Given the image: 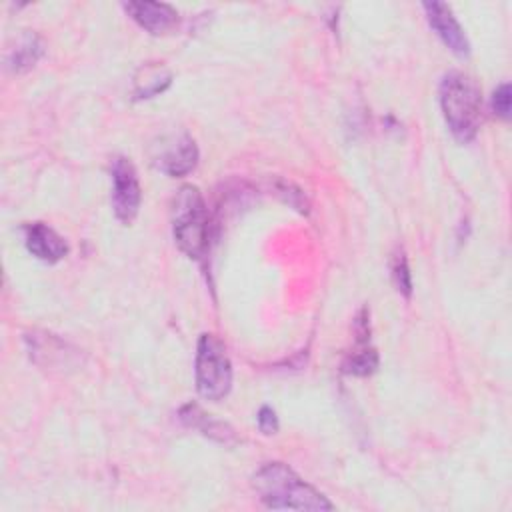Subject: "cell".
<instances>
[{"label": "cell", "instance_id": "obj_1", "mask_svg": "<svg viewBox=\"0 0 512 512\" xmlns=\"http://www.w3.org/2000/svg\"><path fill=\"white\" fill-rule=\"evenodd\" d=\"M260 502L272 510H332L334 504L284 462H268L252 476Z\"/></svg>", "mask_w": 512, "mask_h": 512}, {"label": "cell", "instance_id": "obj_2", "mask_svg": "<svg viewBox=\"0 0 512 512\" xmlns=\"http://www.w3.org/2000/svg\"><path fill=\"white\" fill-rule=\"evenodd\" d=\"M440 108L458 142H470L482 124V90L464 72L452 70L440 82Z\"/></svg>", "mask_w": 512, "mask_h": 512}, {"label": "cell", "instance_id": "obj_3", "mask_svg": "<svg viewBox=\"0 0 512 512\" xmlns=\"http://www.w3.org/2000/svg\"><path fill=\"white\" fill-rule=\"evenodd\" d=\"M172 234L176 246L194 260H202L210 250L212 220L202 192L186 184L182 186L172 204Z\"/></svg>", "mask_w": 512, "mask_h": 512}, {"label": "cell", "instance_id": "obj_4", "mask_svg": "<svg viewBox=\"0 0 512 512\" xmlns=\"http://www.w3.org/2000/svg\"><path fill=\"white\" fill-rule=\"evenodd\" d=\"M232 388V364L224 342L214 334H202L196 348V390L206 400H222Z\"/></svg>", "mask_w": 512, "mask_h": 512}, {"label": "cell", "instance_id": "obj_5", "mask_svg": "<svg viewBox=\"0 0 512 512\" xmlns=\"http://www.w3.org/2000/svg\"><path fill=\"white\" fill-rule=\"evenodd\" d=\"M150 162L160 172L180 178L196 168L198 146L188 132H168L150 146Z\"/></svg>", "mask_w": 512, "mask_h": 512}, {"label": "cell", "instance_id": "obj_6", "mask_svg": "<svg viewBox=\"0 0 512 512\" xmlns=\"http://www.w3.org/2000/svg\"><path fill=\"white\" fill-rule=\"evenodd\" d=\"M112 174V208L114 216L122 224H130L140 210V200H142V188L138 180V172L134 164L124 158L116 156L110 166Z\"/></svg>", "mask_w": 512, "mask_h": 512}, {"label": "cell", "instance_id": "obj_7", "mask_svg": "<svg viewBox=\"0 0 512 512\" xmlns=\"http://www.w3.org/2000/svg\"><path fill=\"white\" fill-rule=\"evenodd\" d=\"M424 12H426V20L430 24V28L438 34V38L460 58H466L470 54V42L462 30V26L458 24L452 8L444 2H424L422 4Z\"/></svg>", "mask_w": 512, "mask_h": 512}, {"label": "cell", "instance_id": "obj_8", "mask_svg": "<svg viewBox=\"0 0 512 512\" xmlns=\"http://www.w3.org/2000/svg\"><path fill=\"white\" fill-rule=\"evenodd\" d=\"M354 334L356 348L344 358L342 370L352 376H368L378 368V354L376 348L370 346V322L366 308H362L354 318Z\"/></svg>", "mask_w": 512, "mask_h": 512}, {"label": "cell", "instance_id": "obj_9", "mask_svg": "<svg viewBox=\"0 0 512 512\" xmlns=\"http://www.w3.org/2000/svg\"><path fill=\"white\" fill-rule=\"evenodd\" d=\"M128 16L146 32L160 36L178 26V10L166 2H124Z\"/></svg>", "mask_w": 512, "mask_h": 512}, {"label": "cell", "instance_id": "obj_10", "mask_svg": "<svg viewBox=\"0 0 512 512\" xmlns=\"http://www.w3.org/2000/svg\"><path fill=\"white\" fill-rule=\"evenodd\" d=\"M26 250L42 262L54 264L68 254V242L48 224L32 222L22 228Z\"/></svg>", "mask_w": 512, "mask_h": 512}, {"label": "cell", "instance_id": "obj_11", "mask_svg": "<svg viewBox=\"0 0 512 512\" xmlns=\"http://www.w3.org/2000/svg\"><path fill=\"white\" fill-rule=\"evenodd\" d=\"M182 424H186L188 428H194L198 432H202L204 436L220 442V444H232L236 442V434L232 430L230 424L216 420L212 414H206L196 402H188L180 408L178 412Z\"/></svg>", "mask_w": 512, "mask_h": 512}, {"label": "cell", "instance_id": "obj_12", "mask_svg": "<svg viewBox=\"0 0 512 512\" xmlns=\"http://www.w3.org/2000/svg\"><path fill=\"white\" fill-rule=\"evenodd\" d=\"M172 82V72L162 62L142 64L132 78L134 100H148L162 94Z\"/></svg>", "mask_w": 512, "mask_h": 512}, {"label": "cell", "instance_id": "obj_13", "mask_svg": "<svg viewBox=\"0 0 512 512\" xmlns=\"http://www.w3.org/2000/svg\"><path fill=\"white\" fill-rule=\"evenodd\" d=\"M42 54H44V44L40 36L34 32H22L16 38V46L8 48L6 64L12 72H26L40 60Z\"/></svg>", "mask_w": 512, "mask_h": 512}, {"label": "cell", "instance_id": "obj_14", "mask_svg": "<svg viewBox=\"0 0 512 512\" xmlns=\"http://www.w3.org/2000/svg\"><path fill=\"white\" fill-rule=\"evenodd\" d=\"M390 268H392V280H394L396 290L408 298L412 294V276H410V268H408L404 250L394 252Z\"/></svg>", "mask_w": 512, "mask_h": 512}, {"label": "cell", "instance_id": "obj_15", "mask_svg": "<svg viewBox=\"0 0 512 512\" xmlns=\"http://www.w3.org/2000/svg\"><path fill=\"white\" fill-rule=\"evenodd\" d=\"M490 104H492V110L498 118H502V120L510 118V84L508 82H502L494 90Z\"/></svg>", "mask_w": 512, "mask_h": 512}, {"label": "cell", "instance_id": "obj_16", "mask_svg": "<svg viewBox=\"0 0 512 512\" xmlns=\"http://www.w3.org/2000/svg\"><path fill=\"white\" fill-rule=\"evenodd\" d=\"M256 420H258L260 432H264V434H276V430H278V416H276V412H274L270 406H262V408L258 410Z\"/></svg>", "mask_w": 512, "mask_h": 512}]
</instances>
